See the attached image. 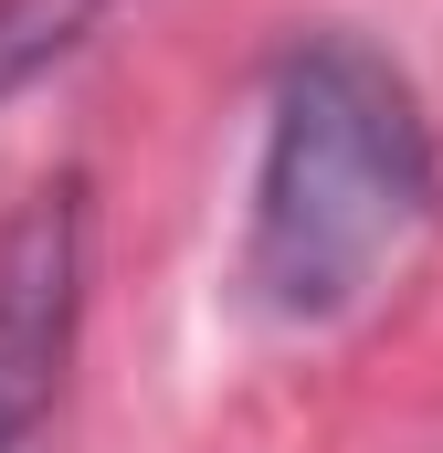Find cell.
Segmentation results:
<instances>
[{
  "mask_svg": "<svg viewBox=\"0 0 443 453\" xmlns=\"http://www.w3.org/2000/svg\"><path fill=\"white\" fill-rule=\"evenodd\" d=\"M74 327H85V169H53L0 211V453H53Z\"/></svg>",
  "mask_w": 443,
  "mask_h": 453,
  "instance_id": "cell-2",
  "label": "cell"
},
{
  "mask_svg": "<svg viewBox=\"0 0 443 453\" xmlns=\"http://www.w3.org/2000/svg\"><path fill=\"white\" fill-rule=\"evenodd\" d=\"M433 222L443 158L412 74L359 32H296L264 85L243 296L296 338H338L412 285Z\"/></svg>",
  "mask_w": 443,
  "mask_h": 453,
  "instance_id": "cell-1",
  "label": "cell"
},
{
  "mask_svg": "<svg viewBox=\"0 0 443 453\" xmlns=\"http://www.w3.org/2000/svg\"><path fill=\"white\" fill-rule=\"evenodd\" d=\"M106 11L116 0H0V106H11L32 74H53L64 53H85Z\"/></svg>",
  "mask_w": 443,
  "mask_h": 453,
  "instance_id": "cell-3",
  "label": "cell"
}]
</instances>
